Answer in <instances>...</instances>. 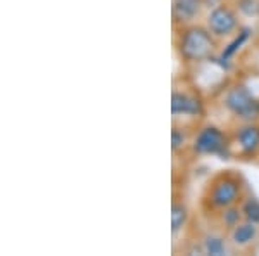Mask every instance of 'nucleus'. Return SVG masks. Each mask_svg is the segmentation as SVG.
<instances>
[{"mask_svg":"<svg viewBox=\"0 0 259 256\" xmlns=\"http://www.w3.org/2000/svg\"><path fill=\"white\" fill-rule=\"evenodd\" d=\"M206 251H207V254H212V256L225 254L227 247H225L223 239L221 237H207L206 239Z\"/></svg>","mask_w":259,"mask_h":256,"instance_id":"f8f14e48","label":"nucleus"},{"mask_svg":"<svg viewBox=\"0 0 259 256\" xmlns=\"http://www.w3.org/2000/svg\"><path fill=\"white\" fill-rule=\"evenodd\" d=\"M247 39H249V30L245 28V30H242L239 35L235 36V40L230 42L228 47L223 50V59H230V57H232L233 54H235L237 50H239L242 45L245 44V40H247Z\"/></svg>","mask_w":259,"mask_h":256,"instance_id":"9b49d317","label":"nucleus"},{"mask_svg":"<svg viewBox=\"0 0 259 256\" xmlns=\"http://www.w3.org/2000/svg\"><path fill=\"white\" fill-rule=\"evenodd\" d=\"M200 0H175L173 14L178 21H190L199 14Z\"/></svg>","mask_w":259,"mask_h":256,"instance_id":"0eeeda50","label":"nucleus"},{"mask_svg":"<svg viewBox=\"0 0 259 256\" xmlns=\"http://www.w3.org/2000/svg\"><path fill=\"white\" fill-rule=\"evenodd\" d=\"M225 220H227L228 227H235L237 222H239V211H237V209H228V211L225 213Z\"/></svg>","mask_w":259,"mask_h":256,"instance_id":"dca6fc26","label":"nucleus"},{"mask_svg":"<svg viewBox=\"0 0 259 256\" xmlns=\"http://www.w3.org/2000/svg\"><path fill=\"white\" fill-rule=\"evenodd\" d=\"M207 24L214 35L223 36L233 31V28L237 26V18L228 7H216L207 18Z\"/></svg>","mask_w":259,"mask_h":256,"instance_id":"39448f33","label":"nucleus"},{"mask_svg":"<svg viewBox=\"0 0 259 256\" xmlns=\"http://www.w3.org/2000/svg\"><path fill=\"white\" fill-rule=\"evenodd\" d=\"M244 213H245V216H247L249 222L257 224L259 222V201L257 199H249L244 206Z\"/></svg>","mask_w":259,"mask_h":256,"instance_id":"ddd939ff","label":"nucleus"},{"mask_svg":"<svg viewBox=\"0 0 259 256\" xmlns=\"http://www.w3.org/2000/svg\"><path fill=\"white\" fill-rule=\"evenodd\" d=\"M214 44L211 40V35L202 28H192L185 31L180 42V50L190 61H204L211 56Z\"/></svg>","mask_w":259,"mask_h":256,"instance_id":"f257e3e1","label":"nucleus"},{"mask_svg":"<svg viewBox=\"0 0 259 256\" xmlns=\"http://www.w3.org/2000/svg\"><path fill=\"white\" fill-rule=\"evenodd\" d=\"M183 140H185L183 133H180L178 130H173V133H171V148H173V151H177L178 148H182Z\"/></svg>","mask_w":259,"mask_h":256,"instance_id":"2eb2a0df","label":"nucleus"},{"mask_svg":"<svg viewBox=\"0 0 259 256\" xmlns=\"http://www.w3.org/2000/svg\"><path fill=\"white\" fill-rule=\"evenodd\" d=\"M225 104L233 115L245 120L254 118L259 111L257 102L250 95V92L244 89V87H235V89L230 90L227 94V99H225Z\"/></svg>","mask_w":259,"mask_h":256,"instance_id":"f03ea898","label":"nucleus"},{"mask_svg":"<svg viewBox=\"0 0 259 256\" xmlns=\"http://www.w3.org/2000/svg\"><path fill=\"white\" fill-rule=\"evenodd\" d=\"M171 113L173 115H190L195 116L200 113V102L192 95L175 92L171 97Z\"/></svg>","mask_w":259,"mask_h":256,"instance_id":"423d86ee","label":"nucleus"},{"mask_svg":"<svg viewBox=\"0 0 259 256\" xmlns=\"http://www.w3.org/2000/svg\"><path fill=\"white\" fill-rule=\"evenodd\" d=\"M240 194V186L232 178H223L214 186L211 192V203L218 208H227L237 201Z\"/></svg>","mask_w":259,"mask_h":256,"instance_id":"20e7f679","label":"nucleus"},{"mask_svg":"<svg viewBox=\"0 0 259 256\" xmlns=\"http://www.w3.org/2000/svg\"><path fill=\"white\" fill-rule=\"evenodd\" d=\"M187 222V208L183 204H173L171 208V229L173 232H178Z\"/></svg>","mask_w":259,"mask_h":256,"instance_id":"9d476101","label":"nucleus"},{"mask_svg":"<svg viewBox=\"0 0 259 256\" xmlns=\"http://www.w3.org/2000/svg\"><path fill=\"white\" fill-rule=\"evenodd\" d=\"M239 144L242 153L252 154L259 148V128L252 127V125L242 128L239 132Z\"/></svg>","mask_w":259,"mask_h":256,"instance_id":"6e6552de","label":"nucleus"},{"mask_svg":"<svg viewBox=\"0 0 259 256\" xmlns=\"http://www.w3.org/2000/svg\"><path fill=\"white\" fill-rule=\"evenodd\" d=\"M239 7H240V11L244 12L245 16H256L259 12V2H257V0H240Z\"/></svg>","mask_w":259,"mask_h":256,"instance_id":"4468645a","label":"nucleus"},{"mask_svg":"<svg viewBox=\"0 0 259 256\" xmlns=\"http://www.w3.org/2000/svg\"><path fill=\"white\" fill-rule=\"evenodd\" d=\"M227 148V138L216 127H207L195 138L194 149L199 154H221Z\"/></svg>","mask_w":259,"mask_h":256,"instance_id":"7ed1b4c3","label":"nucleus"},{"mask_svg":"<svg viewBox=\"0 0 259 256\" xmlns=\"http://www.w3.org/2000/svg\"><path fill=\"white\" fill-rule=\"evenodd\" d=\"M254 236H256V227H254L252 222L244 224V225H237L235 230H233V242L239 246L249 244L254 239Z\"/></svg>","mask_w":259,"mask_h":256,"instance_id":"1a4fd4ad","label":"nucleus"}]
</instances>
